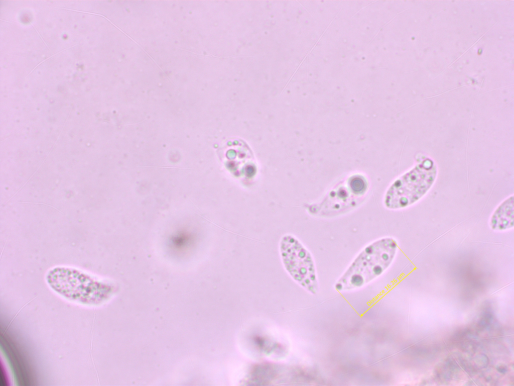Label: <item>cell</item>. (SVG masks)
<instances>
[{
	"label": "cell",
	"mask_w": 514,
	"mask_h": 386,
	"mask_svg": "<svg viewBox=\"0 0 514 386\" xmlns=\"http://www.w3.org/2000/svg\"><path fill=\"white\" fill-rule=\"evenodd\" d=\"M46 280L61 297L88 307L102 304L112 293V285L107 281L75 268H53L47 274Z\"/></svg>",
	"instance_id": "cell-2"
},
{
	"label": "cell",
	"mask_w": 514,
	"mask_h": 386,
	"mask_svg": "<svg viewBox=\"0 0 514 386\" xmlns=\"http://www.w3.org/2000/svg\"><path fill=\"white\" fill-rule=\"evenodd\" d=\"M437 175L434 161L429 158L423 159L390 186L384 196L385 207L399 210L414 204L430 189Z\"/></svg>",
	"instance_id": "cell-3"
},
{
	"label": "cell",
	"mask_w": 514,
	"mask_h": 386,
	"mask_svg": "<svg viewBox=\"0 0 514 386\" xmlns=\"http://www.w3.org/2000/svg\"><path fill=\"white\" fill-rule=\"evenodd\" d=\"M368 189V182L363 176L350 177L331 190L319 203L311 205L309 212L326 218L343 215L360 204Z\"/></svg>",
	"instance_id": "cell-4"
},
{
	"label": "cell",
	"mask_w": 514,
	"mask_h": 386,
	"mask_svg": "<svg viewBox=\"0 0 514 386\" xmlns=\"http://www.w3.org/2000/svg\"><path fill=\"white\" fill-rule=\"evenodd\" d=\"M280 251L285 267L299 285L312 294L319 291L315 263L308 250L296 238L284 236Z\"/></svg>",
	"instance_id": "cell-5"
},
{
	"label": "cell",
	"mask_w": 514,
	"mask_h": 386,
	"mask_svg": "<svg viewBox=\"0 0 514 386\" xmlns=\"http://www.w3.org/2000/svg\"><path fill=\"white\" fill-rule=\"evenodd\" d=\"M397 240L391 237L378 239L356 255L334 287L339 292L362 287L382 274L394 261L398 250Z\"/></svg>",
	"instance_id": "cell-1"
},
{
	"label": "cell",
	"mask_w": 514,
	"mask_h": 386,
	"mask_svg": "<svg viewBox=\"0 0 514 386\" xmlns=\"http://www.w3.org/2000/svg\"><path fill=\"white\" fill-rule=\"evenodd\" d=\"M513 196L502 202L492 214L489 222L491 228L502 231L510 229L514 226Z\"/></svg>",
	"instance_id": "cell-6"
}]
</instances>
